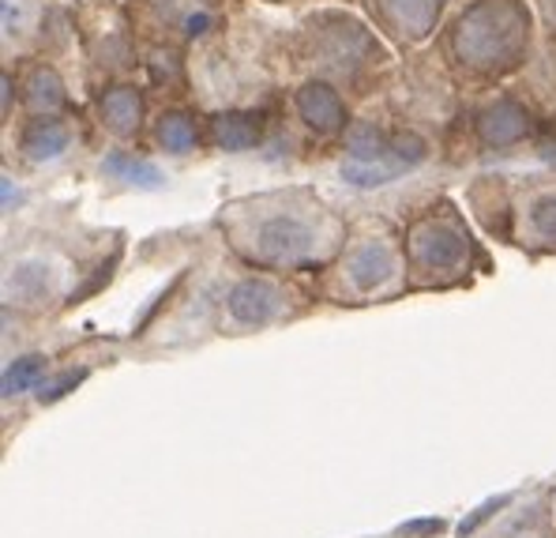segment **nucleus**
Masks as SVG:
<instances>
[{"label": "nucleus", "instance_id": "obj_1", "mask_svg": "<svg viewBox=\"0 0 556 538\" xmlns=\"http://www.w3.org/2000/svg\"><path fill=\"white\" fill-rule=\"evenodd\" d=\"M241 249L260 264L293 267L316 252V230L298 211H278V215H264L249 226Z\"/></svg>", "mask_w": 556, "mask_h": 538}, {"label": "nucleus", "instance_id": "obj_2", "mask_svg": "<svg viewBox=\"0 0 556 538\" xmlns=\"http://www.w3.org/2000/svg\"><path fill=\"white\" fill-rule=\"evenodd\" d=\"M470 257V238L455 218H421L410 230V260L417 272L429 275H452L459 272Z\"/></svg>", "mask_w": 556, "mask_h": 538}, {"label": "nucleus", "instance_id": "obj_3", "mask_svg": "<svg viewBox=\"0 0 556 538\" xmlns=\"http://www.w3.org/2000/svg\"><path fill=\"white\" fill-rule=\"evenodd\" d=\"M282 305H286V293L267 279L237 283L230 298H226V313H230L237 328H264V324H271L282 313Z\"/></svg>", "mask_w": 556, "mask_h": 538}, {"label": "nucleus", "instance_id": "obj_4", "mask_svg": "<svg viewBox=\"0 0 556 538\" xmlns=\"http://www.w3.org/2000/svg\"><path fill=\"white\" fill-rule=\"evenodd\" d=\"M395 275V249L388 241H365L346 257V279L354 290L372 293Z\"/></svg>", "mask_w": 556, "mask_h": 538}, {"label": "nucleus", "instance_id": "obj_5", "mask_svg": "<svg viewBox=\"0 0 556 538\" xmlns=\"http://www.w3.org/2000/svg\"><path fill=\"white\" fill-rule=\"evenodd\" d=\"M4 290H8V301H12V305H27V309L46 305L56 290V272L46 267L42 260H30V264L12 267Z\"/></svg>", "mask_w": 556, "mask_h": 538}, {"label": "nucleus", "instance_id": "obj_6", "mask_svg": "<svg viewBox=\"0 0 556 538\" xmlns=\"http://www.w3.org/2000/svg\"><path fill=\"white\" fill-rule=\"evenodd\" d=\"M489 538H556V527L549 520L545 501H538L534 497V501H527L522 509H515L511 516H504Z\"/></svg>", "mask_w": 556, "mask_h": 538}, {"label": "nucleus", "instance_id": "obj_7", "mask_svg": "<svg viewBox=\"0 0 556 538\" xmlns=\"http://www.w3.org/2000/svg\"><path fill=\"white\" fill-rule=\"evenodd\" d=\"M527 223H530V234H534L538 241L556 245V192H545L530 203Z\"/></svg>", "mask_w": 556, "mask_h": 538}, {"label": "nucleus", "instance_id": "obj_8", "mask_svg": "<svg viewBox=\"0 0 556 538\" xmlns=\"http://www.w3.org/2000/svg\"><path fill=\"white\" fill-rule=\"evenodd\" d=\"M42 373H46V358H38V354L20 358V362L8 365V373H4V396H20V391H27L38 377H42Z\"/></svg>", "mask_w": 556, "mask_h": 538}, {"label": "nucleus", "instance_id": "obj_9", "mask_svg": "<svg viewBox=\"0 0 556 538\" xmlns=\"http://www.w3.org/2000/svg\"><path fill=\"white\" fill-rule=\"evenodd\" d=\"M249 117H218L215 125V140L226 147V151H241V147H252L260 136L256 125H244Z\"/></svg>", "mask_w": 556, "mask_h": 538}, {"label": "nucleus", "instance_id": "obj_10", "mask_svg": "<svg viewBox=\"0 0 556 538\" xmlns=\"http://www.w3.org/2000/svg\"><path fill=\"white\" fill-rule=\"evenodd\" d=\"M64 143H68L64 128H56L53 121H46V125H38L35 136L27 140V154L30 159H53V154L64 151Z\"/></svg>", "mask_w": 556, "mask_h": 538}, {"label": "nucleus", "instance_id": "obj_11", "mask_svg": "<svg viewBox=\"0 0 556 538\" xmlns=\"http://www.w3.org/2000/svg\"><path fill=\"white\" fill-rule=\"evenodd\" d=\"M185 117H162V128H159V140L169 147V151H188L192 147V128L181 125Z\"/></svg>", "mask_w": 556, "mask_h": 538}, {"label": "nucleus", "instance_id": "obj_12", "mask_svg": "<svg viewBox=\"0 0 556 538\" xmlns=\"http://www.w3.org/2000/svg\"><path fill=\"white\" fill-rule=\"evenodd\" d=\"M110 174H121L132 185H159V174H154L151 166H143V162H132V159H113Z\"/></svg>", "mask_w": 556, "mask_h": 538}]
</instances>
